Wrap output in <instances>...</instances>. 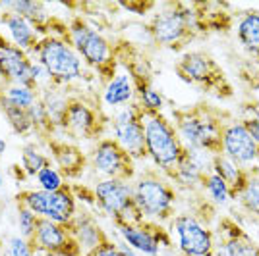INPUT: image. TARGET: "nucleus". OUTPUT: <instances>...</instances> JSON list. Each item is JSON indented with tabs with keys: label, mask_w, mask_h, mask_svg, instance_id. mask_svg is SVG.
<instances>
[{
	"label": "nucleus",
	"mask_w": 259,
	"mask_h": 256,
	"mask_svg": "<svg viewBox=\"0 0 259 256\" xmlns=\"http://www.w3.org/2000/svg\"><path fill=\"white\" fill-rule=\"evenodd\" d=\"M230 114L207 102L172 110V123L188 149L223 154V131Z\"/></svg>",
	"instance_id": "f257e3e1"
},
{
	"label": "nucleus",
	"mask_w": 259,
	"mask_h": 256,
	"mask_svg": "<svg viewBox=\"0 0 259 256\" xmlns=\"http://www.w3.org/2000/svg\"><path fill=\"white\" fill-rule=\"evenodd\" d=\"M66 39L79 54L83 64L95 70L105 79V83L116 75L118 52H116L114 44L81 16H74L70 23L66 25Z\"/></svg>",
	"instance_id": "f03ea898"
},
{
	"label": "nucleus",
	"mask_w": 259,
	"mask_h": 256,
	"mask_svg": "<svg viewBox=\"0 0 259 256\" xmlns=\"http://www.w3.org/2000/svg\"><path fill=\"white\" fill-rule=\"evenodd\" d=\"M143 131H145V150L147 158L153 162L157 171L164 177H172L180 160L186 154V145L182 143L174 123L162 112H141Z\"/></svg>",
	"instance_id": "7ed1b4c3"
},
{
	"label": "nucleus",
	"mask_w": 259,
	"mask_h": 256,
	"mask_svg": "<svg viewBox=\"0 0 259 256\" xmlns=\"http://www.w3.org/2000/svg\"><path fill=\"white\" fill-rule=\"evenodd\" d=\"M29 56L43 66L53 85L66 89L83 79L85 64L74 46L68 43L66 33H49L41 37Z\"/></svg>",
	"instance_id": "20e7f679"
},
{
	"label": "nucleus",
	"mask_w": 259,
	"mask_h": 256,
	"mask_svg": "<svg viewBox=\"0 0 259 256\" xmlns=\"http://www.w3.org/2000/svg\"><path fill=\"white\" fill-rule=\"evenodd\" d=\"M174 72L184 83L201 89L219 100L234 98V85L225 68L217 62L215 56L205 50H188L174 64Z\"/></svg>",
	"instance_id": "39448f33"
},
{
	"label": "nucleus",
	"mask_w": 259,
	"mask_h": 256,
	"mask_svg": "<svg viewBox=\"0 0 259 256\" xmlns=\"http://www.w3.org/2000/svg\"><path fill=\"white\" fill-rule=\"evenodd\" d=\"M132 191L143 220L162 225L176 216L178 193L172 181L164 177L161 171L149 170L140 173L132 181Z\"/></svg>",
	"instance_id": "423d86ee"
},
{
	"label": "nucleus",
	"mask_w": 259,
	"mask_h": 256,
	"mask_svg": "<svg viewBox=\"0 0 259 256\" xmlns=\"http://www.w3.org/2000/svg\"><path fill=\"white\" fill-rule=\"evenodd\" d=\"M93 201L99 212H103L118 227L143 222V216L136 206L132 181L124 179H99L93 185Z\"/></svg>",
	"instance_id": "0eeeda50"
},
{
	"label": "nucleus",
	"mask_w": 259,
	"mask_h": 256,
	"mask_svg": "<svg viewBox=\"0 0 259 256\" xmlns=\"http://www.w3.org/2000/svg\"><path fill=\"white\" fill-rule=\"evenodd\" d=\"M18 204L29 208L39 220L54 222L60 225H70L77 214V197L72 187L62 191H41V189H25L18 195Z\"/></svg>",
	"instance_id": "6e6552de"
},
{
	"label": "nucleus",
	"mask_w": 259,
	"mask_h": 256,
	"mask_svg": "<svg viewBox=\"0 0 259 256\" xmlns=\"http://www.w3.org/2000/svg\"><path fill=\"white\" fill-rule=\"evenodd\" d=\"M170 233L176 237L180 256L215 254V229L207 225L199 212L176 214L170 220Z\"/></svg>",
	"instance_id": "1a4fd4ad"
},
{
	"label": "nucleus",
	"mask_w": 259,
	"mask_h": 256,
	"mask_svg": "<svg viewBox=\"0 0 259 256\" xmlns=\"http://www.w3.org/2000/svg\"><path fill=\"white\" fill-rule=\"evenodd\" d=\"M89 166L101 179H136V162L112 137H103L93 143L87 154Z\"/></svg>",
	"instance_id": "9d476101"
},
{
	"label": "nucleus",
	"mask_w": 259,
	"mask_h": 256,
	"mask_svg": "<svg viewBox=\"0 0 259 256\" xmlns=\"http://www.w3.org/2000/svg\"><path fill=\"white\" fill-rule=\"evenodd\" d=\"M108 129V117L97 102L87 100L85 96H72L66 110L62 131L77 139L99 141Z\"/></svg>",
	"instance_id": "9b49d317"
},
{
	"label": "nucleus",
	"mask_w": 259,
	"mask_h": 256,
	"mask_svg": "<svg viewBox=\"0 0 259 256\" xmlns=\"http://www.w3.org/2000/svg\"><path fill=\"white\" fill-rule=\"evenodd\" d=\"M141 116H143L141 108L134 102V104L114 110V114L108 117V129L112 133V139L128 152L134 162L147 158L145 131H143Z\"/></svg>",
	"instance_id": "f8f14e48"
},
{
	"label": "nucleus",
	"mask_w": 259,
	"mask_h": 256,
	"mask_svg": "<svg viewBox=\"0 0 259 256\" xmlns=\"http://www.w3.org/2000/svg\"><path fill=\"white\" fill-rule=\"evenodd\" d=\"M122 243L136 250L141 256H159L162 248H170L174 245L170 231L161 224L143 220L140 224H132L118 227Z\"/></svg>",
	"instance_id": "ddd939ff"
},
{
	"label": "nucleus",
	"mask_w": 259,
	"mask_h": 256,
	"mask_svg": "<svg viewBox=\"0 0 259 256\" xmlns=\"http://www.w3.org/2000/svg\"><path fill=\"white\" fill-rule=\"evenodd\" d=\"M213 256H259V245L234 218L223 216L215 229Z\"/></svg>",
	"instance_id": "4468645a"
},
{
	"label": "nucleus",
	"mask_w": 259,
	"mask_h": 256,
	"mask_svg": "<svg viewBox=\"0 0 259 256\" xmlns=\"http://www.w3.org/2000/svg\"><path fill=\"white\" fill-rule=\"evenodd\" d=\"M223 154L240 166L259 162V145L240 117H228L223 131Z\"/></svg>",
	"instance_id": "2eb2a0df"
},
{
	"label": "nucleus",
	"mask_w": 259,
	"mask_h": 256,
	"mask_svg": "<svg viewBox=\"0 0 259 256\" xmlns=\"http://www.w3.org/2000/svg\"><path fill=\"white\" fill-rule=\"evenodd\" d=\"M31 243L39 254L56 256H83L68 225L54 224L47 220H39L31 237Z\"/></svg>",
	"instance_id": "dca6fc26"
},
{
	"label": "nucleus",
	"mask_w": 259,
	"mask_h": 256,
	"mask_svg": "<svg viewBox=\"0 0 259 256\" xmlns=\"http://www.w3.org/2000/svg\"><path fill=\"white\" fill-rule=\"evenodd\" d=\"M33 62L35 60L25 50L14 46L0 35V77L6 85L33 87Z\"/></svg>",
	"instance_id": "f3484780"
},
{
	"label": "nucleus",
	"mask_w": 259,
	"mask_h": 256,
	"mask_svg": "<svg viewBox=\"0 0 259 256\" xmlns=\"http://www.w3.org/2000/svg\"><path fill=\"white\" fill-rule=\"evenodd\" d=\"M211 162H213V154L186 147V154L178 164L176 171L172 173L170 181L184 189H199V187H203L207 175L213 171Z\"/></svg>",
	"instance_id": "a211bd4d"
},
{
	"label": "nucleus",
	"mask_w": 259,
	"mask_h": 256,
	"mask_svg": "<svg viewBox=\"0 0 259 256\" xmlns=\"http://www.w3.org/2000/svg\"><path fill=\"white\" fill-rule=\"evenodd\" d=\"M0 35L12 43L14 46L22 48L27 54H31L35 50V46L41 41V31L29 23L25 18L14 14V12H2L0 14Z\"/></svg>",
	"instance_id": "6ab92c4d"
},
{
	"label": "nucleus",
	"mask_w": 259,
	"mask_h": 256,
	"mask_svg": "<svg viewBox=\"0 0 259 256\" xmlns=\"http://www.w3.org/2000/svg\"><path fill=\"white\" fill-rule=\"evenodd\" d=\"M51 160L58 170L64 173L66 179H77L89 166L87 154L74 143L68 141H49Z\"/></svg>",
	"instance_id": "aec40b11"
},
{
	"label": "nucleus",
	"mask_w": 259,
	"mask_h": 256,
	"mask_svg": "<svg viewBox=\"0 0 259 256\" xmlns=\"http://www.w3.org/2000/svg\"><path fill=\"white\" fill-rule=\"evenodd\" d=\"M68 229H70V233H72L74 241L77 243L83 256L108 239L105 229L95 220V216H91L87 210H77L76 218L72 220V224L68 225Z\"/></svg>",
	"instance_id": "412c9836"
},
{
	"label": "nucleus",
	"mask_w": 259,
	"mask_h": 256,
	"mask_svg": "<svg viewBox=\"0 0 259 256\" xmlns=\"http://www.w3.org/2000/svg\"><path fill=\"white\" fill-rule=\"evenodd\" d=\"M211 170L213 173H217L223 181L227 183L228 193H230V201H236L240 197V193L246 189L249 177L253 171H249L248 168L240 166L236 162H232L230 158H227L225 154H217L213 156L211 162Z\"/></svg>",
	"instance_id": "4be33fe9"
},
{
	"label": "nucleus",
	"mask_w": 259,
	"mask_h": 256,
	"mask_svg": "<svg viewBox=\"0 0 259 256\" xmlns=\"http://www.w3.org/2000/svg\"><path fill=\"white\" fill-rule=\"evenodd\" d=\"M136 102V83L128 72H116V75L105 83L103 104L108 108H124Z\"/></svg>",
	"instance_id": "5701e85b"
},
{
	"label": "nucleus",
	"mask_w": 259,
	"mask_h": 256,
	"mask_svg": "<svg viewBox=\"0 0 259 256\" xmlns=\"http://www.w3.org/2000/svg\"><path fill=\"white\" fill-rule=\"evenodd\" d=\"M0 8L25 18L27 22L33 23L41 31L43 37L49 31V25L53 23V16L49 14L47 6L43 2H37V0H6L0 4Z\"/></svg>",
	"instance_id": "b1692460"
},
{
	"label": "nucleus",
	"mask_w": 259,
	"mask_h": 256,
	"mask_svg": "<svg viewBox=\"0 0 259 256\" xmlns=\"http://www.w3.org/2000/svg\"><path fill=\"white\" fill-rule=\"evenodd\" d=\"M70 98L72 96L68 95L64 87H56V85H47L39 91V102L43 104L47 116L53 123L54 131L62 129V123H64V116L66 110H68V104H70Z\"/></svg>",
	"instance_id": "393cba45"
},
{
	"label": "nucleus",
	"mask_w": 259,
	"mask_h": 256,
	"mask_svg": "<svg viewBox=\"0 0 259 256\" xmlns=\"http://www.w3.org/2000/svg\"><path fill=\"white\" fill-rule=\"evenodd\" d=\"M236 35L242 50L259 66V10H246L240 16Z\"/></svg>",
	"instance_id": "a878e982"
},
{
	"label": "nucleus",
	"mask_w": 259,
	"mask_h": 256,
	"mask_svg": "<svg viewBox=\"0 0 259 256\" xmlns=\"http://www.w3.org/2000/svg\"><path fill=\"white\" fill-rule=\"evenodd\" d=\"M39 102V91L27 85H4L0 87V104L29 110Z\"/></svg>",
	"instance_id": "bb28decb"
},
{
	"label": "nucleus",
	"mask_w": 259,
	"mask_h": 256,
	"mask_svg": "<svg viewBox=\"0 0 259 256\" xmlns=\"http://www.w3.org/2000/svg\"><path fill=\"white\" fill-rule=\"evenodd\" d=\"M51 162H53L51 160V154L45 152L39 143L31 141V143H25L22 147L20 164H22V170L27 177H35V175L43 170V168H47Z\"/></svg>",
	"instance_id": "cd10ccee"
},
{
	"label": "nucleus",
	"mask_w": 259,
	"mask_h": 256,
	"mask_svg": "<svg viewBox=\"0 0 259 256\" xmlns=\"http://www.w3.org/2000/svg\"><path fill=\"white\" fill-rule=\"evenodd\" d=\"M236 203L242 212L248 214L249 218H253L255 222H259V177L255 173H251L246 189L240 193Z\"/></svg>",
	"instance_id": "c85d7f7f"
},
{
	"label": "nucleus",
	"mask_w": 259,
	"mask_h": 256,
	"mask_svg": "<svg viewBox=\"0 0 259 256\" xmlns=\"http://www.w3.org/2000/svg\"><path fill=\"white\" fill-rule=\"evenodd\" d=\"M33 181H35V189H41V191H49V193L62 191V189L68 187L64 173L58 170L53 162L47 168H43V170L39 171L33 177Z\"/></svg>",
	"instance_id": "c756f323"
},
{
	"label": "nucleus",
	"mask_w": 259,
	"mask_h": 256,
	"mask_svg": "<svg viewBox=\"0 0 259 256\" xmlns=\"http://www.w3.org/2000/svg\"><path fill=\"white\" fill-rule=\"evenodd\" d=\"M0 110H2L4 117L8 119L12 131H14L16 135L27 137V135L35 133V127H33V123H31V117H29V110H20V108L6 106V104H0Z\"/></svg>",
	"instance_id": "7c9ffc66"
},
{
	"label": "nucleus",
	"mask_w": 259,
	"mask_h": 256,
	"mask_svg": "<svg viewBox=\"0 0 259 256\" xmlns=\"http://www.w3.org/2000/svg\"><path fill=\"white\" fill-rule=\"evenodd\" d=\"M201 189L209 195V199H211V203L213 204L230 203V193H228L227 183L223 181L217 173H213V171L205 177V181H203V187H201Z\"/></svg>",
	"instance_id": "2f4dec72"
},
{
	"label": "nucleus",
	"mask_w": 259,
	"mask_h": 256,
	"mask_svg": "<svg viewBox=\"0 0 259 256\" xmlns=\"http://www.w3.org/2000/svg\"><path fill=\"white\" fill-rule=\"evenodd\" d=\"M4 256H39L35 250L31 239H25L22 235H10L4 243Z\"/></svg>",
	"instance_id": "473e14b6"
},
{
	"label": "nucleus",
	"mask_w": 259,
	"mask_h": 256,
	"mask_svg": "<svg viewBox=\"0 0 259 256\" xmlns=\"http://www.w3.org/2000/svg\"><path fill=\"white\" fill-rule=\"evenodd\" d=\"M37 224H39V218H37L29 208H25L23 204H18V208H16L18 235H22V237H25V239H31L33 233H35Z\"/></svg>",
	"instance_id": "72a5a7b5"
},
{
	"label": "nucleus",
	"mask_w": 259,
	"mask_h": 256,
	"mask_svg": "<svg viewBox=\"0 0 259 256\" xmlns=\"http://www.w3.org/2000/svg\"><path fill=\"white\" fill-rule=\"evenodd\" d=\"M240 121L248 127V131L253 135V139L259 145V108L255 104H244L242 106V114H240Z\"/></svg>",
	"instance_id": "f704fd0d"
},
{
	"label": "nucleus",
	"mask_w": 259,
	"mask_h": 256,
	"mask_svg": "<svg viewBox=\"0 0 259 256\" xmlns=\"http://www.w3.org/2000/svg\"><path fill=\"white\" fill-rule=\"evenodd\" d=\"M85 256H124V252H122V248H120V245L116 241L107 239L105 243H101L97 248H93Z\"/></svg>",
	"instance_id": "c9c22d12"
},
{
	"label": "nucleus",
	"mask_w": 259,
	"mask_h": 256,
	"mask_svg": "<svg viewBox=\"0 0 259 256\" xmlns=\"http://www.w3.org/2000/svg\"><path fill=\"white\" fill-rule=\"evenodd\" d=\"M120 6L124 10L132 12V14H138V16H145L149 10H153L157 4L155 2H120Z\"/></svg>",
	"instance_id": "e433bc0d"
},
{
	"label": "nucleus",
	"mask_w": 259,
	"mask_h": 256,
	"mask_svg": "<svg viewBox=\"0 0 259 256\" xmlns=\"http://www.w3.org/2000/svg\"><path fill=\"white\" fill-rule=\"evenodd\" d=\"M118 245H120V248H122L124 256H141V254H138L136 250H132V248H130V246L126 245V243H118Z\"/></svg>",
	"instance_id": "4c0bfd02"
},
{
	"label": "nucleus",
	"mask_w": 259,
	"mask_h": 256,
	"mask_svg": "<svg viewBox=\"0 0 259 256\" xmlns=\"http://www.w3.org/2000/svg\"><path fill=\"white\" fill-rule=\"evenodd\" d=\"M4 150H6V141H4V139H0V156L4 154Z\"/></svg>",
	"instance_id": "58836bf2"
},
{
	"label": "nucleus",
	"mask_w": 259,
	"mask_h": 256,
	"mask_svg": "<svg viewBox=\"0 0 259 256\" xmlns=\"http://www.w3.org/2000/svg\"><path fill=\"white\" fill-rule=\"evenodd\" d=\"M4 185V171H2V164H0V187Z\"/></svg>",
	"instance_id": "ea45409f"
},
{
	"label": "nucleus",
	"mask_w": 259,
	"mask_h": 256,
	"mask_svg": "<svg viewBox=\"0 0 259 256\" xmlns=\"http://www.w3.org/2000/svg\"><path fill=\"white\" fill-rule=\"evenodd\" d=\"M0 256H4V243H2V239H0Z\"/></svg>",
	"instance_id": "a19ab883"
},
{
	"label": "nucleus",
	"mask_w": 259,
	"mask_h": 256,
	"mask_svg": "<svg viewBox=\"0 0 259 256\" xmlns=\"http://www.w3.org/2000/svg\"><path fill=\"white\" fill-rule=\"evenodd\" d=\"M39 256H56V254H39Z\"/></svg>",
	"instance_id": "79ce46f5"
},
{
	"label": "nucleus",
	"mask_w": 259,
	"mask_h": 256,
	"mask_svg": "<svg viewBox=\"0 0 259 256\" xmlns=\"http://www.w3.org/2000/svg\"><path fill=\"white\" fill-rule=\"evenodd\" d=\"M0 212H2V203H0Z\"/></svg>",
	"instance_id": "37998d69"
},
{
	"label": "nucleus",
	"mask_w": 259,
	"mask_h": 256,
	"mask_svg": "<svg viewBox=\"0 0 259 256\" xmlns=\"http://www.w3.org/2000/svg\"><path fill=\"white\" fill-rule=\"evenodd\" d=\"M178 256H180V254H178Z\"/></svg>",
	"instance_id": "c03bdc74"
}]
</instances>
